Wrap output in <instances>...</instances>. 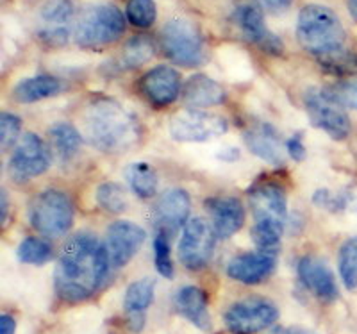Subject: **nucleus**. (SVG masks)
I'll use <instances>...</instances> for the list:
<instances>
[{
	"label": "nucleus",
	"mask_w": 357,
	"mask_h": 334,
	"mask_svg": "<svg viewBox=\"0 0 357 334\" xmlns=\"http://www.w3.org/2000/svg\"><path fill=\"white\" fill-rule=\"evenodd\" d=\"M111 261L106 245L91 234H75L66 241L54 272V288L65 302L89 298L106 281Z\"/></svg>",
	"instance_id": "obj_1"
},
{
	"label": "nucleus",
	"mask_w": 357,
	"mask_h": 334,
	"mask_svg": "<svg viewBox=\"0 0 357 334\" xmlns=\"http://www.w3.org/2000/svg\"><path fill=\"white\" fill-rule=\"evenodd\" d=\"M84 136L97 151L120 154L139 142L142 126L120 103L113 98H97L86 109Z\"/></svg>",
	"instance_id": "obj_2"
},
{
	"label": "nucleus",
	"mask_w": 357,
	"mask_h": 334,
	"mask_svg": "<svg viewBox=\"0 0 357 334\" xmlns=\"http://www.w3.org/2000/svg\"><path fill=\"white\" fill-rule=\"evenodd\" d=\"M248 200L254 216L252 240L263 252L277 254L288 218L286 190L277 183H261L248 192Z\"/></svg>",
	"instance_id": "obj_3"
},
{
	"label": "nucleus",
	"mask_w": 357,
	"mask_h": 334,
	"mask_svg": "<svg viewBox=\"0 0 357 334\" xmlns=\"http://www.w3.org/2000/svg\"><path fill=\"white\" fill-rule=\"evenodd\" d=\"M296 40L305 52L321 59L345 49V29L333 9L309 4L298 13Z\"/></svg>",
	"instance_id": "obj_4"
},
{
	"label": "nucleus",
	"mask_w": 357,
	"mask_h": 334,
	"mask_svg": "<svg viewBox=\"0 0 357 334\" xmlns=\"http://www.w3.org/2000/svg\"><path fill=\"white\" fill-rule=\"evenodd\" d=\"M73 204L66 193L59 190H45L29 202L31 227L47 238L65 236L73 225Z\"/></svg>",
	"instance_id": "obj_5"
},
{
	"label": "nucleus",
	"mask_w": 357,
	"mask_h": 334,
	"mask_svg": "<svg viewBox=\"0 0 357 334\" xmlns=\"http://www.w3.org/2000/svg\"><path fill=\"white\" fill-rule=\"evenodd\" d=\"M126 31V17L116 6L88 8L75 25V41L82 49H98L120 40Z\"/></svg>",
	"instance_id": "obj_6"
},
{
	"label": "nucleus",
	"mask_w": 357,
	"mask_h": 334,
	"mask_svg": "<svg viewBox=\"0 0 357 334\" xmlns=\"http://www.w3.org/2000/svg\"><path fill=\"white\" fill-rule=\"evenodd\" d=\"M165 56L178 66H200L206 59V43L199 27L186 18L168 22L161 31Z\"/></svg>",
	"instance_id": "obj_7"
},
{
	"label": "nucleus",
	"mask_w": 357,
	"mask_h": 334,
	"mask_svg": "<svg viewBox=\"0 0 357 334\" xmlns=\"http://www.w3.org/2000/svg\"><path fill=\"white\" fill-rule=\"evenodd\" d=\"M279 318V310L272 301L248 297L234 302L225 313V324L232 334H256L272 327Z\"/></svg>",
	"instance_id": "obj_8"
},
{
	"label": "nucleus",
	"mask_w": 357,
	"mask_h": 334,
	"mask_svg": "<svg viewBox=\"0 0 357 334\" xmlns=\"http://www.w3.org/2000/svg\"><path fill=\"white\" fill-rule=\"evenodd\" d=\"M227 120L215 113L186 109L170 120V135L175 142L206 143L227 132Z\"/></svg>",
	"instance_id": "obj_9"
},
{
	"label": "nucleus",
	"mask_w": 357,
	"mask_h": 334,
	"mask_svg": "<svg viewBox=\"0 0 357 334\" xmlns=\"http://www.w3.org/2000/svg\"><path fill=\"white\" fill-rule=\"evenodd\" d=\"M304 106L309 120L317 129H321L325 135H329L337 142L349 138L350 130H352L349 114L345 113L343 107L331 100L324 90L311 88L305 91Z\"/></svg>",
	"instance_id": "obj_10"
},
{
	"label": "nucleus",
	"mask_w": 357,
	"mask_h": 334,
	"mask_svg": "<svg viewBox=\"0 0 357 334\" xmlns=\"http://www.w3.org/2000/svg\"><path fill=\"white\" fill-rule=\"evenodd\" d=\"M216 232L207 220L197 216L183 227L178 241V259L188 270H202L211 261L216 243Z\"/></svg>",
	"instance_id": "obj_11"
},
{
	"label": "nucleus",
	"mask_w": 357,
	"mask_h": 334,
	"mask_svg": "<svg viewBox=\"0 0 357 334\" xmlns=\"http://www.w3.org/2000/svg\"><path fill=\"white\" fill-rule=\"evenodd\" d=\"M50 167V151L47 143L33 132H25L9 159V177L15 183H25L41 176Z\"/></svg>",
	"instance_id": "obj_12"
},
{
	"label": "nucleus",
	"mask_w": 357,
	"mask_h": 334,
	"mask_svg": "<svg viewBox=\"0 0 357 334\" xmlns=\"http://www.w3.org/2000/svg\"><path fill=\"white\" fill-rule=\"evenodd\" d=\"M146 240L145 229L129 220H118L106 232V250L113 268H123Z\"/></svg>",
	"instance_id": "obj_13"
},
{
	"label": "nucleus",
	"mask_w": 357,
	"mask_h": 334,
	"mask_svg": "<svg viewBox=\"0 0 357 334\" xmlns=\"http://www.w3.org/2000/svg\"><path fill=\"white\" fill-rule=\"evenodd\" d=\"M72 0H47L40 9L41 27L38 36L49 47L65 45L70 38V24L73 20Z\"/></svg>",
	"instance_id": "obj_14"
},
{
	"label": "nucleus",
	"mask_w": 357,
	"mask_h": 334,
	"mask_svg": "<svg viewBox=\"0 0 357 334\" xmlns=\"http://www.w3.org/2000/svg\"><path fill=\"white\" fill-rule=\"evenodd\" d=\"M139 91L154 107H167L174 104L183 91L181 75L172 66L158 65L139 79Z\"/></svg>",
	"instance_id": "obj_15"
},
{
	"label": "nucleus",
	"mask_w": 357,
	"mask_h": 334,
	"mask_svg": "<svg viewBox=\"0 0 357 334\" xmlns=\"http://www.w3.org/2000/svg\"><path fill=\"white\" fill-rule=\"evenodd\" d=\"M236 24L241 29L248 41L259 47L264 52L272 56H280L284 52V43L277 34H273L268 25L264 24L263 13L256 6L243 4L236 11Z\"/></svg>",
	"instance_id": "obj_16"
},
{
	"label": "nucleus",
	"mask_w": 357,
	"mask_h": 334,
	"mask_svg": "<svg viewBox=\"0 0 357 334\" xmlns=\"http://www.w3.org/2000/svg\"><path fill=\"white\" fill-rule=\"evenodd\" d=\"M296 272H298V279L304 288L309 289L318 301L334 302L340 295L333 270L320 257L304 256L298 261Z\"/></svg>",
	"instance_id": "obj_17"
},
{
	"label": "nucleus",
	"mask_w": 357,
	"mask_h": 334,
	"mask_svg": "<svg viewBox=\"0 0 357 334\" xmlns=\"http://www.w3.org/2000/svg\"><path fill=\"white\" fill-rule=\"evenodd\" d=\"M191 211V199L190 193L181 188H172L168 192L162 193L154 206L155 225L161 231L172 232L178 231L181 227L190 222Z\"/></svg>",
	"instance_id": "obj_18"
},
{
	"label": "nucleus",
	"mask_w": 357,
	"mask_h": 334,
	"mask_svg": "<svg viewBox=\"0 0 357 334\" xmlns=\"http://www.w3.org/2000/svg\"><path fill=\"white\" fill-rule=\"evenodd\" d=\"M277 266V254L273 252H245L234 256L227 265V275L241 284H259L273 273Z\"/></svg>",
	"instance_id": "obj_19"
},
{
	"label": "nucleus",
	"mask_w": 357,
	"mask_h": 334,
	"mask_svg": "<svg viewBox=\"0 0 357 334\" xmlns=\"http://www.w3.org/2000/svg\"><path fill=\"white\" fill-rule=\"evenodd\" d=\"M216 236L227 240L245 224V208L236 197H211L206 200Z\"/></svg>",
	"instance_id": "obj_20"
},
{
	"label": "nucleus",
	"mask_w": 357,
	"mask_h": 334,
	"mask_svg": "<svg viewBox=\"0 0 357 334\" xmlns=\"http://www.w3.org/2000/svg\"><path fill=\"white\" fill-rule=\"evenodd\" d=\"M245 143L254 155L273 165L282 167L284 165V151L275 127L268 122L254 123L245 130Z\"/></svg>",
	"instance_id": "obj_21"
},
{
	"label": "nucleus",
	"mask_w": 357,
	"mask_h": 334,
	"mask_svg": "<svg viewBox=\"0 0 357 334\" xmlns=\"http://www.w3.org/2000/svg\"><path fill=\"white\" fill-rule=\"evenodd\" d=\"M155 281L154 279H139L130 282L123 295V311H126L127 327L132 333H142L146 322V310L154 302Z\"/></svg>",
	"instance_id": "obj_22"
},
{
	"label": "nucleus",
	"mask_w": 357,
	"mask_h": 334,
	"mask_svg": "<svg viewBox=\"0 0 357 334\" xmlns=\"http://www.w3.org/2000/svg\"><path fill=\"white\" fill-rule=\"evenodd\" d=\"M225 90L215 79L204 74L191 75L183 88V100L191 109H202V107L220 106L225 103Z\"/></svg>",
	"instance_id": "obj_23"
},
{
	"label": "nucleus",
	"mask_w": 357,
	"mask_h": 334,
	"mask_svg": "<svg viewBox=\"0 0 357 334\" xmlns=\"http://www.w3.org/2000/svg\"><path fill=\"white\" fill-rule=\"evenodd\" d=\"M175 310L190 324L207 331L211 327V317L207 310V295L199 286H184L175 294Z\"/></svg>",
	"instance_id": "obj_24"
},
{
	"label": "nucleus",
	"mask_w": 357,
	"mask_h": 334,
	"mask_svg": "<svg viewBox=\"0 0 357 334\" xmlns=\"http://www.w3.org/2000/svg\"><path fill=\"white\" fill-rule=\"evenodd\" d=\"M63 90V82L52 75H36L18 82L13 90V97L18 104H33L43 98L56 97Z\"/></svg>",
	"instance_id": "obj_25"
},
{
	"label": "nucleus",
	"mask_w": 357,
	"mask_h": 334,
	"mask_svg": "<svg viewBox=\"0 0 357 334\" xmlns=\"http://www.w3.org/2000/svg\"><path fill=\"white\" fill-rule=\"evenodd\" d=\"M49 138L52 143L54 152L63 163L72 161L81 149L82 136L77 127L68 122H57L49 129Z\"/></svg>",
	"instance_id": "obj_26"
},
{
	"label": "nucleus",
	"mask_w": 357,
	"mask_h": 334,
	"mask_svg": "<svg viewBox=\"0 0 357 334\" xmlns=\"http://www.w3.org/2000/svg\"><path fill=\"white\" fill-rule=\"evenodd\" d=\"M126 179L134 195L139 197V199H151L158 192V172L149 163L139 161V163L129 165L126 170Z\"/></svg>",
	"instance_id": "obj_27"
},
{
	"label": "nucleus",
	"mask_w": 357,
	"mask_h": 334,
	"mask_svg": "<svg viewBox=\"0 0 357 334\" xmlns=\"http://www.w3.org/2000/svg\"><path fill=\"white\" fill-rule=\"evenodd\" d=\"M155 54L154 41L146 36H134L123 47L122 54L116 59V66L120 70H132L151 61Z\"/></svg>",
	"instance_id": "obj_28"
},
{
	"label": "nucleus",
	"mask_w": 357,
	"mask_h": 334,
	"mask_svg": "<svg viewBox=\"0 0 357 334\" xmlns=\"http://www.w3.org/2000/svg\"><path fill=\"white\" fill-rule=\"evenodd\" d=\"M337 272L347 289H357V236L349 238L337 254Z\"/></svg>",
	"instance_id": "obj_29"
},
{
	"label": "nucleus",
	"mask_w": 357,
	"mask_h": 334,
	"mask_svg": "<svg viewBox=\"0 0 357 334\" xmlns=\"http://www.w3.org/2000/svg\"><path fill=\"white\" fill-rule=\"evenodd\" d=\"M17 257L25 265H45V263H49L52 259V247L43 238L29 236L18 245Z\"/></svg>",
	"instance_id": "obj_30"
},
{
	"label": "nucleus",
	"mask_w": 357,
	"mask_h": 334,
	"mask_svg": "<svg viewBox=\"0 0 357 334\" xmlns=\"http://www.w3.org/2000/svg\"><path fill=\"white\" fill-rule=\"evenodd\" d=\"M97 204L107 213H122L127 208V195L122 184L102 183L95 192Z\"/></svg>",
	"instance_id": "obj_31"
},
{
	"label": "nucleus",
	"mask_w": 357,
	"mask_h": 334,
	"mask_svg": "<svg viewBox=\"0 0 357 334\" xmlns=\"http://www.w3.org/2000/svg\"><path fill=\"white\" fill-rule=\"evenodd\" d=\"M126 17L134 27H151L158 17V8L154 0H127Z\"/></svg>",
	"instance_id": "obj_32"
},
{
	"label": "nucleus",
	"mask_w": 357,
	"mask_h": 334,
	"mask_svg": "<svg viewBox=\"0 0 357 334\" xmlns=\"http://www.w3.org/2000/svg\"><path fill=\"white\" fill-rule=\"evenodd\" d=\"M154 265L159 275L165 279H174L175 266L172 261L170 241H168V232L158 229L154 236Z\"/></svg>",
	"instance_id": "obj_33"
},
{
	"label": "nucleus",
	"mask_w": 357,
	"mask_h": 334,
	"mask_svg": "<svg viewBox=\"0 0 357 334\" xmlns=\"http://www.w3.org/2000/svg\"><path fill=\"white\" fill-rule=\"evenodd\" d=\"M320 65L334 75H357V54L343 49L321 57Z\"/></svg>",
	"instance_id": "obj_34"
},
{
	"label": "nucleus",
	"mask_w": 357,
	"mask_h": 334,
	"mask_svg": "<svg viewBox=\"0 0 357 334\" xmlns=\"http://www.w3.org/2000/svg\"><path fill=\"white\" fill-rule=\"evenodd\" d=\"M327 97L345 109H357V82L341 81L324 88Z\"/></svg>",
	"instance_id": "obj_35"
},
{
	"label": "nucleus",
	"mask_w": 357,
	"mask_h": 334,
	"mask_svg": "<svg viewBox=\"0 0 357 334\" xmlns=\"http://www.w3.org/2000/svg\"><path fill=\"white\" fill-rule=\"evenodd\" d=\"M20 132L22 120L18 119L17 114L8 113V111L0 114V147H2V151L11 149L20 138Z\"/></svg>",
	"instance_id": "obj_36"
},
{
	"label": "nucleus",
	"mask_w": 357,
	"mask_h": 334,
	"mask_svg": "<svg viewBox=\"0 0 357 334\" xmlns=\"http://www.w3.org/2000/svg\"><path fill=\"white\" fill-rule=\"evenodd\" d=\"M314 204L321 209H327V211H343V209L349 208L350 197L341 195V193H331L329 190H318L312 197Z\"/></svg>",
	"instance_id": "obj_37"
},
{
	"label": "nucleus",
	"mask_w": 357,
	"mask_h": 334,
	"mask_svg": "<svg viewBox=\"0 0 357 334\" xmlns=\"http://www.w3.org/2000/svg\"><path fill=\"white\" fill-rule=\"evenodd\" d=\"M286 149H288L289 155H291L295 161H304L307 158V149H305L304 138H302V132H296L291 138L286 142Z\"/></svg>",
	"instance_id": "obj_38"
},
{
	"label": "nucleus",
	"mask_w": 357,
	"mask_h": 334,
	"mask_svg": "<svg viewBox=\"0 0 357 334\" xmlns=\"http://www.w3.org/2000/svg\"><path fill=\"white\" fill-rule=\"evenodd\" d=\"M259 4L272 13H284L291 6V0H259Z\"/></svg>",
	"instance_id": "obj_39"
},
{
	"label": "nucleus",
	"mask_w": 357,
	"mask_h": 334,
	"mask_svg": "<svg viewBox=\"0 0 357 334\" xmlns=\"http://www.w3.org/2000/svg\"><path fill=\"white\" fill-rule=\"evenodd\" d=\"M17 333V320L11 314L4 313L0 317V334H15Z\"/></svg>",
	"instance_id": "obj_40"
},
{
	"label": "nucleus",
	"mask_w": 357,
	"mask_h": 334,
	"mask_svg": "<svg viewBox=\"0 0 357 334\" xmlns=\"http://www.w3.org/2000/svg\"><path fill=\"white\" fill-rule=\"evenodd\" d=\"M0 222L2 225H6V220H8V211H9V200H8V192H6L4 188H2V192H0Z\"/></svg>",
	"instance_id": "obj_41"
},
{
	"label": "nucleus",
	"mask_w": 357,
	"mask_h": 334,
	"mask_svg": "<svg viewBox=\"0 0 357 334\" xmlns=\"http://www.w3.org/2000/svg\"><path fill=\"white\" fill-rule=\"evenodd\" d=\"M270 334H317L309 329H302V327H275Z\"/></svg>",
	"instance_id": "obj_42"
},
{
	"label": "nucleus",
	"mask_w": 357,
	"mask_h": 334,
	"mask_svg": "<svg viewBox=\"0 0 357 334\" xmlns=\"http://www.w3.org/2000/svg\"><path fill=\"white\" fill-rule=\"evenodd\" d=\"M349 11L354 20L357 22V0H349Z\"/></svg>",
	"instance_id": "obj_43"
}]
</instances>
